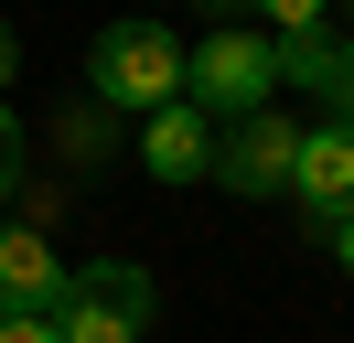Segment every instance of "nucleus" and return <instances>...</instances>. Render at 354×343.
<instances>
[{"label":"nucleus","instance_id":"obj_1","mask_svg":"<svg viewBox=\"0 0 354 343\" xmlns=\"http://www.w3.org/2000/svg\"><path fill=\"white\" fill-rule=\"evenodd\" d=\"M86 86H97L108 107H129V118L172 107V97H183V43L161 33V11H129V21H108V33L86 43Z\"/></svg>","mask_w":354,"mask_h":343},{"label":"nucleus","instance_id":"obj_2","mask_svg":"<svg viewBox=\"0 0 354 343\" xmlns=\"http://www.w3.org/2000/svg\"><path fill=\"white\" fill-rule=\"evenodd\" d=\"M183 97L204 107V118H247V107H279V43L247 33V21H215V33L183 54Z\"/></svg>","mask_w":354,"mask_h":343},{"label":"nucleus","instance_id":"obj_3","mask_svg":"<svg viewBox=\"0 0 354 343\" xmlns=\"http://www.w3.org/2000/svg\"><path fill=\"white\" fill-rule=\"evenodd\" d=\"M151 311H161V279L140 268V257H86V268H65L54 333H65V343H140Z\"/></svg>","mask_w":354,"mask_h":343},{"label":"nucleus","instance_id":"obj_4","mask_svg":"<svg viewBox=\"0 0 354 343\" xmlns=\"http://www.w3.org/2000/svg\"><path fill=\"white\" fill-rule=\"evenodd\" d=\"M290 161H301V129L279 118V107H247V118H225L215 129V183L225 193H290Z\"/></svg>","mask_w":354,"mask_h":343},{"label":"nucleus","instance_id":"obj_5","mask_svg":"<svg viewBox=\"0 0 354 343\" xmlns=\"http://www.w3.org/2000/svg\"><path fill=\"white\" fill-rule=\"evenodd\" d=\"M290 193H301V214H311L322 236H333V225L354 214V118H322V129H301Z\"/></svg>","mask_w":354,"mask_h":343},{"label":"nucleus","instance_id":"obj_6","mask_svg":"<svg viewBox=\"0 0 354 343\" xmlns=\"http://www.w3.org/2000/svg\"><path fill=\"white\" fill-rule=\"evenodd\" d=\"M140 161H151L161 183H215V118H204L194 97L151 107V118H140Z\"/></svg>","mask_w":354,"mask_h":343},{"label":"nucleus","instance_id":"obj_7","mask_svg":"<svg viewBox=\"0 0 354 343\" xmlns=\"http://www.w3.org/2000/svg\"><path fill=\"white\" fill-rule=\"evenodd\" d=\"M65 300V257L32 225H0V311H54Z\"/></svg>","mask_w":354,"mask_h":343},{"label":"nucleus","instance_id":"obj_8","mask_svg":"<svg viewBox=\"0 0 354 343\" xmlns=\"http://www.w3.org/2000/svg\"><path fill=\"white\" fill-rule=\"evenodd\" d=\"M333 75H344V33H333V21L279 33V86H322V97H333Z\"/></svg>","mask_w":354,"mask_h":343},{"label":"nucleus","instance_id":"obj_9","mask_svg":"<svg viewBox=\"0 0 354 343\" xmlns=\"http://www.w3.org/2000/svg\"><path fill=\"white\" fill-rule=\"evenodd\" d=\"M247 11H268L279 33H311V21H333V0H247Z\"/></svg>","mask_w":354,"mask_h":343},{"label":"nucleus","instance_id":"obj_10","mask_svg":"<svg viewBox=\"0 0 354 343\" xmlns=\"http://www.w3.org/2000/svg\"><path fill=\"white\" fill-rule=\"evenodd\" d=\"M0 343H65V333H54V311H0Z\"/></svg>","mask_w":354,"mask_h":343},{"label":"nucleus","instance_id":"obj_11","mask_svg":"<svg viewBox=\"0 0 354 343\" xmlns=\"http://www.w3.org/2000/svg\"><path fill=\"white\" fill-rule=\"evenodd\" d=\"M22 183V118H11V97H0V193Z\"/></svg>","mask_w":354,"mask_h":343},{"label":"nucleus","instance_id":"obj_12","mask_svg":"<svg viewBox=\"0 0 354 343\" xmlns=\"http://www.w3.org/2000/svg\"><path fill=\"white\" fill-rule=\"evenodd\" d=\"M333 118H354V33H344V75H333Z\"/></svg>","mask_w":354,"mask_h":343},{"label":"nucleus","instance_id":"obj_13","mask_svg":"<svg viewBox=\"0 0 354 343\" xmlns=\"http://www.w3.org/2000/svg\"><path fill=\"white\" fill-rule=\"evenodd\" d=\"M333 257H344V279H354V214H344V225H333Z\"/></svg>","mask_w":354,"mask_h":343},{"label":"nucleus","instance_id":"obj_14","mask_svg":"<svg viewBox=\"0 0 354 343\" xmlns=\"http://www.w3.org/2000/svg\"><path fill=\"white\" fill-rule=\"evenodd\" d=\"M0 86H11V21H0Z\"/></svg>","mask_w":354,"mask_h":343},{"label":"nucleus","instance_id":"obj_15","mask_svg":"<svg viewBox=\"0 0 354 343\" xmlns=\"http://www.w3.org/2000/svg\"><path fill=\"white\" fill-rule=\"evenodd\" d=\"M204 11H215V21H236V11H247V0H204Z\"/></svg>","mask_w":354,"mask_h":343}]
</instances>
